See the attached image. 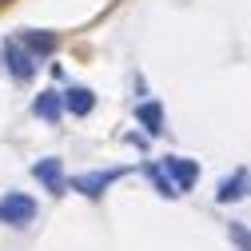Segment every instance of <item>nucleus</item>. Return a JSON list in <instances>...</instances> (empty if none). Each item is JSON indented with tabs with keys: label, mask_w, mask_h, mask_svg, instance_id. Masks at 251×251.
<instances>
[{
	"label": "nucleus",
	"mask_w": 251,
	"mask_h": 251,
	"mask_svg": "<svg viewBox=\"0 0 251 251\" xmlns=\"http://www.w3.org/2000/svg\"><path fill=\"white\" fill-rule=\"evenodd\" d=\"M124 176V168H108V172H84V176H72L68 179V187L72 192H80V196H88V200H100L108 187L116 183Z\"/></svg>",
	"instance_id": "2"
},
{
	"label": "nucleus",
	"mask_w": 251,
	"mask_h": 251,
	"mask_svg": "<svg viewBox=\"0 0 251 251\" xmlns=\"http://www.w3.org/2000/svg\"><path fill=\"white\" fill-rule=\"evenodd\" d=\"M136 120L144 124L148 136H164V108H160V100H140L136 104Z\"/></svg>",
	"instance_id": "10"
},
{
	"label": "nucleus",
	"mask_w": 251,
	"mask_h": 251,
	"mask_svg": "<svg viewBox=\"0 0 251 251\" xmlns=\"http://www.w3.org/2000/svg\"><path fill=\"white\" fill-rule=\"evenodd\" d=\"M32 116H40L44 124H60V116H64V96H60L56 88H44L32 100Z\"/></svg>",
	"instance_id": "8"
},
{
	"label": "nucleus",
	"mask_w": 251,
	"mask_h": 251,
	"mask_svg": "<svg viewBox=\"0 0 251 251\" xmlns=\"http://www.w3.org/2000/svg\"><path fill=\"white\" fill-rule=\"evenodd\" d=\"M36 219V200L24 192H4L0 196V224L4 227H28Z\"/></svg>",
	"instance_id": "1"
},
{
	"label": "nucleus",
	"mask_w": 251,
	"mask_h": 251,
	"mask_svg": "<svg viewBox=\"0 0 251 251\" xmlns=\"http://www.w3.org/2000/svg\"><path fill=\"white\" fill-rule=\"evenodd\" d=\"M28 52H32L36 60H48L56 48H60V36L56 32H48V28H20V36H16Z\"/></svg>",
	"instance_id": "6"
},
{
	"label": "nucleus",
	"mask_w": 251,
	"mask_h": 251,
	"mask_svg": "<svg viewBox=\"0 0 251 251\" xmlns=\"http://www.w3.org/2000/svg\"><path fill=\"white\" fill-rule=\"evenodd\" d=\"M64 96V112H72V116H92V108H96V92L92 88H84V84H72L68 92H60Z\"/></svg>",
	"instance_id": "9"
},
{
	"label": "nucleus",
	"mask_w": 251,
	"mask_h": 251,
	"mask_svg": "<svg viewBox=\"0 0 251 251\" xmlns=\"http://www.w3.org/2000/svg\"><path fill=\"white\" fill-rule=\"evenodd\" d=\"M144 176L151 179V187H155V192H160L164 200H176V196H179V192H176V183L164 176V168H160V164H144Z\"/></svg>",
	"instance_id": "11"
},
{
	"label": "nucleus",
	"mask_w": 251,
	"mask_h": 251,
	"mask_svg": "<svg viewBox=\"0 0 251 251\" xmlns=\"http://www.w3.org/2000/svg\"><path fill=\"white\" fill-rule=\"evenodd\" d=\"M160 168H164V176L176 183V192H179V196H183V192H192V183L200 179V164H196V160H187V155H164Z\"/></svg>",
	"instance_id": "4"
},
{
	"label": "nucleus",
	"mask_w": 251,
	"mask_h": 251,
	"mask_svg": "<svg viewBox=\"0 0 251 251\" xmlns=\"http://www.w3.org/2000/svg\"><path fill=\"white\" fill-rule=\"evenodd\" d=\"M4 68L12 72V80L28 84V80L36 76V56H32V52H28V48L12 36V40H4Z\"/></svg>",
	"instance_id": "3"
},
{
	"label": "nucleus",
	"mask_w": 251,
	"mask_h": 251,
	"mask_svg": "<svg viewBox=\"0 0 251 251\" xmlns=\"http://www.w3.org/2000/svg\"><path fill=\"white\" fill-rule=\"evenodd\" d=\"M227 231H231V239H235V243H239V247H243V251H251V231H247V227H243V224H231V227H227Z\"/></svg>",
	"instance_id": "12"
},
{
	"label": "nucleus",
	"mask_w": 251,
	"mask_h": 251,
	"mask_svg": "<svg viewBox=\"0 0 251 251\" xmlns=\"http://www.w3.org/2000/svg\"><path fill=\"white\" fill-rule=\"evenodd\" d=\"M32 176L44 183V192H52V196H64L68 192V176H64V160H60V155H44V160H36Z\"/></svg>",
	"instance_id": "5"
},
{
	"label": "nucleus",
	"mask_w": 251,
	"mask_h": 251,
	"mask_svg": "<svg viewBox=\"0 0 251 251\" xmlns=\"http://www.w3.org/2000/svg\"><path fill=\"white\" fill-rule=\"evenodd\" d=\"M247 192H251V172H247V168H235L231 176H224V179H219L215 200H219V203H235V200H243Z\"/></svg>",
	"instance_id": "7"
}]
</instances>
